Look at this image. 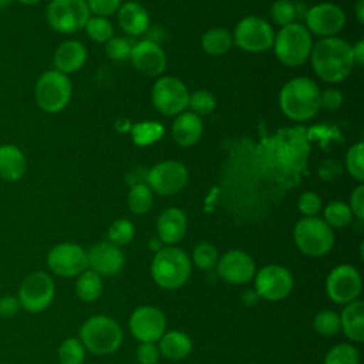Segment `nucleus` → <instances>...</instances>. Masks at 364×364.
Returning a JSON list of instances; mask_svg holds the SVG:
<instances>
[{"label": "nucleus", "mask_w": 364, "mask_h": 364, "mask_svg": "<svg viewBox=\"0 0 364 364\" xmlns=\"http://www.w3.org/2000/svg\"><path fill=\"white\" fill-rule=\"evenodd\" d=\"M311 64L326 82H340L353 70L351 46L338 37H324L311 47Z\"/></svg>", "instance_id": "obj_1"}, {"label": "nucleus", "mask_w": 364, "mask_h": 364, "mask_svg": "<svg viewBox=\"0 0 364 364\" xmlns=\"http://www.w3.org/2000/svg\"><path fill=\"white\" fill-rule=\"evenodd\" d=\"M279 104L287 118L303 122L317 114L320 108V91L310 78L297 77L282 88Z\"/></svg>", "instance_id": "obj_2"}, {"label": "nucleus", "mask_w": 364, "mask_h": 364, "mask_svg": "<svg viewBox=\"0 0 364 364\" xmlns=\"http://www.w3.org/2000/svg\"><path fill=\"white\" fill-rule=\"evenodd\" d=\"M191 257L179 247L165 246L155 252L151 262V276L156 286L165 290H176L191 277Z\"/></svg>", "instance_id": "obj_3"}, {"label": "nucleus", "mask_w": 364, "mask_h": 364, "mask_svg": "<svg viewBox=\"0 0 364 364\" xmlns=\"http://www.w3.org/2000/svg\"><path fill=\"white\" fill-rule=\"evenodd\" d=\"M121 326L109 316L95 314L88 317L80 328V341L84 348L95 355H109L122 343Z\"/></svg>", "instance_id": "obj_4"}, {"label": "nucleus", "mask_w": 364, "mask_h": 364, "mask_svg": "<svg viewBox=\"0 0 364 364\" xmlns=\"http://www.w3.org/2000/svg\"><path fill=\"white\" fill-rule=\"evenodd\" d=\"M293 239L297 249L310 257L327 255L334 245L333 229L317 216L301 218L293 229Z\"/></svg>", "instance_id": "obj_5"}, {"label": "nucleus", "mask_w": 364, "mask_h": 364, "mask_svg": "<svg viewBox=\"0 0 364 364\" xmlns=\"http://www.w3.org/2000/svg\"><path fill=\"white\" fill-rule=\"evenodd\" d=\"M273 46L277 58L284 65L297 67L309 58L313 43L311 36L304 26L291 23L282 27V30L274 37Z\"/></svg>", "instance_id": "obj_6"}, {"label": "nucleus", "mask_w": 364, "mask_h": 364, "mask_svg": "<svg viewBox=\"0 0 364 364\" xmlns=\"http://www.w3.org/2000/svg\"><path fill=\"white\" fill-rule=\"evenodd\" d=\"M34 97L43 111L50 114L60 112L71 98V81L67 74L57 70L46 71L37 80Z\"/></svg>", "instance_id": "obj_7"}, {"label": "nucleus", "mask_w": 364, "mask_h": 364, "mask_svg": "<svg viewBox=\"0 0 364 364\" xmlns=\"http://www.w3.org/2000/svg\"><path fill=\"white\" fill-rule=\"evenodd\" d=\"M55 284L53 277L37 270L27 274L18 286L17 299L23 310L28 313H41L50 307L54 300Z\"/></svg>", "instance_id": "obj_8"}, {"label": "nucleus", "mask_w": 364, "mask_h": 364, "mask_svg": "<svg viewBox=\"0 0 364 364\" xmlns=\"http://www.w3.org/2000/svg\"><path fill=\"white\" fill-rule=\"evenodd\" d=\"M90 9L85 0H51L47 7V20L53 30L71 34L85 27Z\"/></svg>", "instance_id": "obj_9"}, {"label": "nucleus", "mask_w": 364, "mask_h": 364, "mask_svg": "<svg viewBox=\"0 0 364 364\" xmlns=\"http://www.w3.org/2000/svg\"><path fill=\"white\" fill-rule=\"evenodd\" d=\"M255 291L266 301H282L293 290L294 280L289 269L280 264H266L256 270Z\"/></svg>", "instance_id": "obj_10"}, {"label": "nucleus", "mask_w": 364, "mask_h": 364, "mask_svg": "<svg viewBox=\"0 0 364 364\" xmlns=\"http://www.w3.org/2000/svg\"><path fill=\"white\" fill-rule=\"evenodd\" d=\"M361 289V274L351 264H338L327 274L326 293L337 304H348L357 300Z\"/></svg>", "instance_id": "obj_11"}, {"label": "nucleus", "mask_w": 364, "mask_h": 364, "mask_svg": "<svg viewBox=\"0 0 364 364\" xmlns=\"http://www.w3.org/2000/svg\"><path fill=\"white\" fill-rule=\"evenodd\" d=\"M274 34L270 24L256 16L242 18L235 28V43L245 51L262 53L273 46Z\"/></svg>", "instance_id": "obj_12"}, {"label": "nucleus", "mask_w": 364, "mask_h": 364, "mask_svg": "<svg viewBox=\"0 0 364 364\" xmlns=\"http://www.w3.org/2000/svg\"><path fill=\"white\" fill-rule=\"evenodd\" d=\"M189 92L175 77H161L152 88V102L162 115H178L188 107Z\"/></svg>", "instance_id": "obj_13"}, {"label": "nucleus", "mask_w": 364, "mask_h": 364, "mask_svg": "<svg viewBox=\"0 0 364 364\" xmlns=\"http://www.w3.org/2000/svg\"><path fill=\"white\" fill-rule=\"evenodd\" d=\"M47 266L60 277H77L88 269L87 250L77 243H58L48 252Z\"/></svg>", "instance_id": "obj_14"}, {"label": "nucleus", "mask_w": 364, "mask_h": 364, "mask_svg": "<svg viewBox=\"0 0 364 364\" xmlns=\"http://www.w3.org/2000/svg\"><path fill=\"white\" fill-rule=\"evenodd\" d=\"M128 327L139 343H155L166 331V317L155 306H139L132 311Z\"/></svg>", "instance_id": "obj_15"}, {"label": "nucleus", "mask_w": 364, "mask_h": 364, "mask_svg": "<svg viewBox=\"0 0 364 364\" xmlns=\"http://www.w3.org/2000/svg\"><path fill=\"white\" fill-rule=\"evenodd\" d=\"M146 181L151 191L159 195H175L186 185L188 169L178 161H164L151 168Z\"/></svg>", "instance_id": "obj_16"}, {"label": "nucleus", "mask_w": 364, "mask_h": 364, "mask_svg": "<svg viewBox=\"0 0 364 364\" xmlns=\"http://www.w3.org/2000/svg\"><path fill=\"white\" fill-rule=\"evenodd\" d=\"M216 269L220 279L229 284H245L256 273V264L252 256L239 249L228 250L219 256Z\"/></svg>", "instance_id": "obj_17"}, {"label": "nucleus", "mask_w": 364, "mask_h": 364, "mask_svg": "<svg viewBox=\"0 0 364 364\" xmlns=\"http://www.w3.org/2000/svg\"><path fill=\"white\" fill-rule=\"evenodd\" d=\"M344 13L338 6L331 3L316 4L306 13V28L316 36L333 37L344 27Z\"/></svg>", "instance_id": "obj_18"}, {"label": "nucleus", "mask_w": 364, "mask_h": 364, "mask_svg": "<svg viewBox=\"0 0 364 364\" xmlns=\"http://www.w3.org/2000/svg\"><path fill=\"white\" fill-rule=\"evenodd\" d=\"M87 262L88 269L94 270L101 277H108L121 272L125 256L118 246L109 242H100L87 250Z\"/></svg>", "instance_id": "obj_19"}, {"label": "nucleus", "mask_w": 364, "mask_h": 364, "mask_svg": "<svg viewBox=\"0 0 364 364\" xmlns=\"http://www.w3.org/2000/svg\"><path fill=\"white\" fill-rule=\"evenodd\" d=\"M129 58L138 71L149 77H156L166 68V57L164 50L156 43L149 40L135 44Z\"/></svg>", "instance_id": "obj_20"}, {"label": "nucleus", "mask_w": 364, "mask_h": 364, "mask_svg": "<svg viewBox=\"0 0 364 364\" xmlns=\"http://www.w3.org/2000/svg\"><path fill=\"white\" fill-rule=\"evenodd\" d=\"M188 220L185 213L178 208L165 209L156 220V233L161 242L173 246L181 242L186 233Z\"/></svg>", "instance_id": "obj_21"}, {"label": "nucleus", "mask_w": 364, "mask_h": 364, "mask_svg": "<svg viewBox=\"0 0 364 364\" xmlns=\"http://www.w3.org/2000/svg\"><path fill=\"white\" fill-rule=\"evenodd\" d=\"M87 60L85 47L75 40L61 43L54 53L55 70L63 74H70L80 70Z\"/></svg>", "instance_id": "obj_22"}, {"label": "nucleus", "mask_w": 364, "mask_h": 364, "mask_svg": "<svg viewBox=\"0 0 364 364\" xmlns=\"http://www.w3.org/2000/svg\"><path fill=\"white\" fill-rule=\"evenodd\" d=\"M27 169V161L23 151L11 144L0 145V178L6 182L21 179Z\"/></svg>", "instance_id": "obj_23"}, {"label": "nucleus", "mask_w": 364, "mask_h": 364, "mask_svg": "<svg viewBox=\"0 0 364 364\" xmlns=\"http://www.w3.org/2000/svg\"><path fill=\"white\" fill-rule=\"evenodd\" d=\"M340 326L348 340L354 343L364 341V303L360 299L344 304L340 314Z\"/></svg>", "instance_id": "obj_24"}, {"label": "nucleus", "mask_w": 364, "mask_h": 364, "mask_svg": "<svg viewBox=\"0 0 364 364\" xmlns=\"http://www.w3.org/2000/svg\"><path fill=\"white\" fill-rule=\"evenodd\" d=\"M202 119L193 112H181L172 124V136L181 146L195 145L202 135Z\"/></svg>", "instance_id": "obj_25"}, {"label": "nucleus", "mask_w": 364, "mask_h": 364, "mask_svg": "<svg viewBox=\"0 0 364 364\" xmlns=\"http://www.w3.org/2000/svg\"><path fill=\"white\" fill-rule=\"evenodd\" d=\"M118 21L121 28L132 36L142 34L149 26L148 11L135 1H128L119 7Z\"/></svg>", "instance_id": "obj_26"}, {"label": "nucleus", "mask_w": 364, "mask_h": 364, "mask_svg": "<svg viewBox=\"0 0 364 364\" xmlns=\"http://www.w3.org/2000/svg\"><path fill=\"white\" fill-rule=\"evenodd\" d=\"M159 341V353L168 360H182L192 351V340L188 334L179 330H168L162 334Z\"/></svg>", "instance_id": "obj_27"}, {"label": "nucleus", "mask_w": 364, "mask_h": 364, "mask_svg": "<svg viewBox=\"0 0 364 364\" xmlns=\"http://www.w3.org/2000/svg\"><path fill=\"white\" fill-rule=\"evenodd\" d=\"M102 293V277L91 269H85L77 276L75 294L82 301H95Z\"/></svg>", "instance_id": "obj_28"}, {"label": "nucleus", "mask_w": 364, "mask_h": 364, "mask_svg": "<svg viewBox=\"0 0 364 364\" xmlns=\"http://www.w3.org/2000/svg\"><path fill=\"white\" fill-rule=\"evenodd\" d=\"M232 46V36L225 28H210L202 37V48L210 55H222Z\"/></svg>", "instance_id": "obj_29"}, {"label": "nucleus", "mask_w": 364, "mask_h": 364, "mask_svg": "<svg viewBox=\"0 0 364 364\" xmlns=\"http://www.w3.org/2000/svg\"><path fill=\"white\" fill-rule=\"evenodd\" d=\"M154 202L152 191L145 183H136L128 193V206L132 213L144 215L151 210Z\"/></svg>", "instance_id": "obj_30"}, {"label": "nucleus", "mask_w": 364, "mask_h": 364, "mask_svg": "<svg viewBox=\"0 0 364 364\" xmlns=\"http://www.w3.org/2000/svg\"><path fill=\"white\" fill-rule=\"evenodd\" d=\"M57 358L60 364H82L85 360V348L80 338H65L58 347Z\"/></svg>", "instance_id": "obj_31"}, {"label": "nucleus", "mask_w": 364, "mask_h": 364, "mask_svg": "<svg viewBox=\"0 0 364 364\" xmlns=\"http://www.w3.org/2000/svg\"><path fill=\"white\" fill-rule=\"evenodd\" d=\"M218 260H219L218 249L208 242L198 243L192 252V259H191V262L203 272H208L216 267Z\"/></svg>", "instance_id": "obj_32"}, {"label": "nucleus", "mask_w": 364, "mask_h": 364, "mask_svg": "<svg viewBox=\"0 0 364 364\" xmlns=\"http://www.w3.org/2000/svg\"><path fill=\"white\" fill-rule=\"evenodd\" d=\"M353 213L347 203L334 200L324 208V222L330 228H344L351 222Z\"/></svg>", "instance_id": "obj_33"}, {"label": "nucleus", "mask_w": 364, "mask_h": 364, "mask_svg": "<svg viewBox=\"0 0 364 364\" xmlns=\"http://www.w3.org/2000/svg\"><path fill=\"white\" fill-rule=\"evenodd\" d=\"M135 236L134 223L128 219H117L108 228V240L109 243L121 247L128 245Z\"/></svg>", "instance_id": "obj_34"}, {"label": "nucleus", "mask_w": 364, "mask_h": 364, "mask_svg": "<svg viewBox=\"0 0 364 364\" xmlns=\"http://www.w3.org/2000/svg\"><path fill=\"white\" fill-rule=\"evenodd\" d=\"M324 364H360L358 351L350 343L337 344L327 351Z\"/></svg>", "instance_id": "obj_35"}, {"label": "nucleus", "mask_w": 364, "mask_h": 364, "mask_svg": "<svg viewBox=\"0 0 364 364\" xmlns=\"http://www.w3.org/2000/svg\"><path fill=\"white\" fill-rule=\"evenodd\" d=\"M313 327L321 336H334L341 330L340 314L333 310H320L313 318Z\"/></svg>", "instance_id": "obj_36"}, {"label": "nucleus", "mask_w": 364, "mask_h": 364, "mask_svg": "<svg viewBox=\"0 0 364 364\" xmlns=\"http://www.w3.org/2000/svg\"><path fill=\"white\" fill-rule=\"evenodd\" d=\"M84 28L88 37L97 43H107L114 34L112 24L105 17H100V16L90 17Z\"/></svg>", "instance_id": "obj_37"}, {"label": "nucleus", "mask_w": 364, "mask_h": 364, "mask_svg": "<svg viewBox=\"0 0 364 364\" xmlns=\"http://www.w3.org/2000/svg\"><path fill=\"white\" fill-rule=\"evenodd\" d=\"M188 107L192 109L195 115H208L216 108V100L212 92L206 90L195 91L193 94H189Z\"/></svg>", "instance_id": "obj_38"}, {"label": "nucleus", "mask_w": 364, "mask_h": 364, "mask_svg": "<svg viewBox=\"0 0 364 364\" xmlns=\"http://www.w3.org/2000/svg\"><path fill=\"white\" fill-rule=\"evenodd\" d=\"M162 134H164L162 125L155 124V122L138 124L132 129V138H134L135 144L141 145V146L155 142L156 139H159L162 136Z\"/></svg>", "instance_id": "obj_39"}, {"label": "nucleus", "mask_w": 364, "mask_h": 364, "mask_svg": "<svg viewBox=\"0 0 364 364\" xmlns=\"http://www.w3.org/2000/svg\"><path fill=\"white\" fill-rule=\"evenodd\" d=\"M364 145L363 142H357L355 145H353L347 155H346V166L350 172V175L357 179V181H363L364 179Z\"/></svg>", "instance_id": "obj_40"}, {"label": "nucleus", "mask_w": 364, "mask_h": 364, "mask_svg": "<svg viewBox=\"0 0 364 364\" xmlns=\"http://www.w3.org/2000/svg\"><path fill=\"white\" fill-rule=\"evenodd\" d=\"M270 16L276 24L284 27L294 23L297 10H296V6L289 0H277L272 6Z\"/></svg>", "instance_id": "obj_41"}, {"label": "nucleus", "mask_w": 364, "mask_h": 364, "mask_svg": "<svg viewBox=\"0 0 364 364\" xmlns=\"http://www.w3.org/2000/svg\"><path fill=\"white\" fill-rule=\"evenodd\" d=\"M131 51H132V46L124 37H111L105 46L107 55L115 61H122L129 58Z\"/></svg>", "instance_id": "obj_42"}, {"label": "nucleus", "mask_w": 364, "mask_h": 364, "mask_svg": "<svg viewBox=\"0 0 364 364\" xmlns=\"http://www.w3.org/2000/svg\"><path fill=\"white\" fill-rule=\"evenodd\" d=\"M297 208L304 216H316L321 209V199L314 192H304L297 200Z\"/></svg>", "instance_id": "obj_43"}, {"label": "nucleus", "mask_w": 364, "mask_h": 364, "mask_svg": "<svg viewBox=\"0 0 364 364\" xmlns=\"http://www.w3.org/2000/svg\"><path fill=\"white\" fill-rule=\"evenodd\" d=\"M159 354V348L155 343H139L135 351V357L139 364H156Z\"/></svg>", "instance_id": "obj_44"}, {"label": "nucleus", "mask_w": 364, "mask_h": 364, "mask_svg": "<svg viewBox=\"0 0 364 364\" xmlns=\"http://www.w3.org/2000/svg\"><path fill=\"white\" fill-rule=\"evenodd\" d=\"M87 6L90 11L104 17L117 11L121 7V0H87Z\"/></svg>", "instance_id": "obj_45"}, {"label": "nucleus", "mask_w": 364, "mask_h": 364, "mask_svg": "<svg viewBox=\"0 0 364 364\" xmlns=\"http://www.w3.org/2000/svg\"><path fill=\"white\" fill-rule=\"evenodd\" d=\"M341 104H343V95L338 90L327 88L320 92V107L328 111H336L341 107Z\"/></svg>", "instance_id": "obj_46"}, {"label": "nucleus", "mask_w": 364, "mask_h": 364, "mask_svg": "<svg viewBox=\"0 0 364 364\" xmlns=\"http://www.w3.org/2000/svg\"><path fill=\"white\" fill-rule=\"evenodd\" d=\"M21 310L20 301L17 296L6 294L0 297V317L1 318H11Z\"/></svg>", "instance_id": "obj_47"}, {"label": "nucleus", "mask_w": 364, "mask_h": 364, "mask_svg": "<svg viewBox=\"0 0 364 364\" xmlns=\"http://www.w3.org/2000/svg\"><path fill=\"white\" fill-rule=\"evenodd\" d=\"M351 213L357 218V219H364V186L358 185L351 196H350V205H348Z\"/></svg>", "instance_id": "obj_48"}, {"label": "nucleus", "mask_w": 364, "mask_h": 364, "mask_svg": "<svg viewBox=\"0 0 364 364\" xmlns=\"http://www.w3.org/2000/svg\"><path fill=\"white\" fill-rule=\"evenodd\" d=\"M321 169H327V172H323V173H321V176H323L324 179H333V178L340 172V168H338L337 164L333 162V161L324 162L323 166H321Z\"/></svg>", "instance_id": "obj_49"}, {"label": "nucleus", "mask_w": 364, "mask_h": 364, "mask_svg": "<svg viewBox=\"0 0 364 364\" xmlns=\"http://www.w3.org/2000/svg\"><path fill=\"white\" fill-rule=\"evenodd\" d=\"M353 58H354V63L357 64H363L364 61V40H358L353 47Z\"/></svg>", "instance_id": "obj_50"}, {"label": "nucleus", "mask_w": 364, "mask_h": 364, "mask_svg": "<svg viewBox=\"0 0 364 364\" xmlns=\"http://www.w3.org/2000/svg\"><path fill=\"white\" fill-rule=\"evenodd\" d=\"M257 294H256V291L253 290V291H250V290H247V291H245L243 293V301L247 304V306H253L256 301H257Z\"/></svg>", "instance_id": "obj_51"}, {"label": "nucleus", "mask_w": 364, "mask_h": 364, "mask_svg": "<svg viewBox=\"0 0 364 364\" xmlns=\"http://www.w3.org/2000/svg\"><path fill=\"white\" fill-rule=\"evenodd\" d=\"M355 16L360 23H364V0H358L355 4Z\"/></svg>", "instance_id": "obj_52"}, {"label": "nucleus", "mask_w": 364, "mask_h": 364, "mask_svg": "<svg viewBox=\"0 0 364 364\" xmlns=\"http://www.w3.org/2000/svg\"><path fill=\"white\" fill-rule=\"evenodd\" d=\"M18 3H21V4H26V6H33V4H37V3H40L41 0H17Z\"/></svg>", "instance_id": "obj_53"}, {"label": "nucleus", "mask_w": 364, "mask_h": 364, "mask_svg": "<svg viewBox=\"0 0 364 364\" xmlns=\"http://www.w3.org/2000/svg\"><path fill=\"white\" fill-rule=\"evenodd\" d=\"M11 1H13V0H0V9H4V7H7V6H10Z\"/></svg>", "instance_id": "obj_54"}]
</instances>
